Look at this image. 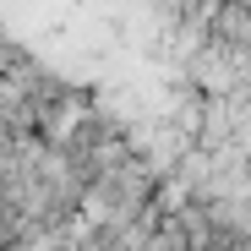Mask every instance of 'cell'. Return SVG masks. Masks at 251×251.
Wrapping results in <instances>:
<instances>
[{
    "mask_svg": "<svg viewBox=\"0 0 251 251\" xmlns=\"http://www.w3.org/2000/svg\"><path fill=\"white\" fill-rule=\"evenodd\" d=\"M202 44H213L235 71H251V0H219L202 27Z\"/></svg>",
    "mask_w": 251,
    "mask_h": 251,
    "instance_id": "6da1fadb",
    "label": "cell"
}]
</instances>
